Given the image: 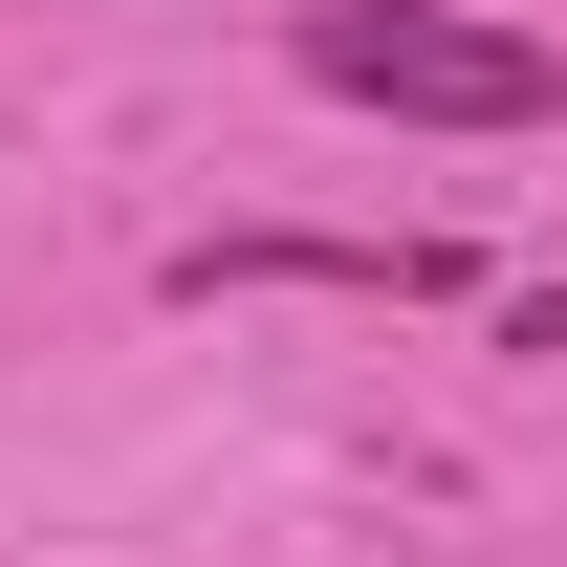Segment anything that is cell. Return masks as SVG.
<instances>
[{
	"mask_svg": "<svg viewBox=\"0 0 567 567\" xmlns=\"http://www.w3.org/2000/svg\"><path fill=\"white\" fill-rule=\"evenodd\" d=\"M284 66L350 87V110H415V132H546L567 110L546 44H524V22H458V0H306Z\"/></svg>",
	"mask_w": 567,
	"mask_h": 567,
	"instance_id": "obj_1",
	"label": "cell"
},
{
	"mask_svg": "<svg viewBox=\"0 0 567 567\" xmlns=\"http://www.w3.org/2000/svg\"><path fill=\"white\" fill-rule=\"evenodd\" d=\"M175 284H197V306H218V284H393V306H436L458 240H284V218H262V240H197Z\"/></svg>",
	"mask_w": 567,
	"mask_h": 567,
	"instance_id": "obj_2",
	"label": "cell"
},
{
	"mask_svg": "<svg viewBox=\"0 0 567 567\" xmlns=\"http://www.w3.org/2000/svg\"><path fill=\"white\" fill-rule=\"evenodd\" d=\"M502 350H567V284H524V306H502Z\"/></svg>",
	"mask_w": 567,
	"mask_h": 567,
	"instance_id": "obj_3",
	"label": "cell"
}]
</instances>
